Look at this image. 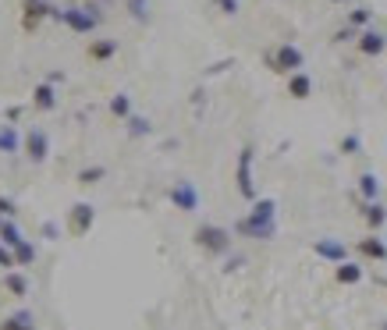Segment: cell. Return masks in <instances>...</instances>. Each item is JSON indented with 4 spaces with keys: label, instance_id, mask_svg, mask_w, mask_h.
<instances>
[{
    "label": "cell",
    "instance_id": "f546056e",
    "mask_svg": "<svg viewBox=\"0 0 387 330\" xmlns=\"http://www.w3.org/2000/svg\"><path fill=\"white\" fill-rule=\"evenodd\" d=\"M341 153H359V135H345L341 139Z\"/></svg>",
    "mask_w": 387,
    "mask_h": 330
},
{
    "label": "cell",
    "instance_id": "d6a6232c",
    "mask_svg": "<svg viewBox=\"0 0 387 330\" xmlns=\"http://www.w3.org/2000/svg\"><path fill=\"white\" fill-rule=\"evenodd\" d=\"M46 82H50V85H57V82H64V71H50V75H46Z\"/></svg>",
    "mask_w": 387,
    "mask_h": 330
},
{
    "label": "cell",
    "instance_id": "836d02e7",
    "mask_svg": "<svg viewBox=\"0 0 387 330\" xmlns=\"http://www.w3.org/2000/svg\"><path fill=\"white\" fill-rule=\"evenodd\" d=\"M331 4H352V0H331Z\"/></svg>",
    "mask_w": 387,
    "mask_h": 330
},
{
    "label": "cell",
    "instance_id": "ffe728a7",
    "mask_svg": "<svg viewBox=\"0 0 387 330\" xmlns=\"http://www.w3.org/2000/svg\"><path fill=\"white\" fill-rule=\"evenodd\" d=\"M125 11H128L139 25H146V21H150V0H125Z\"/></svg>",
    "mask_w": 387,
    "mask_h": 330
},
{
    "label": "cell",
    "instance_id": "603a6c76",
    "mask_svg": "<svg viewBox=\"0 0 387 330\" xmlns=\"http://www.w3.org/2000/svg\"><path fill=\"white\" fill-rule=\"evenodd\" d=\"M110 114H114V117H125V121H128V117H132V100H128L125 93H117V96L110 100Z\"/></svg>",
    "mask_w": 387,
    "mask_h": 330
},
{
    "label": "cell",
    "instance_id": "2e32d148",
    "mask_svg": "<svg viewBox=\"0 0 387 330\" xmlns=\"http://www.w3.org/2000/svg\"><path fill=\"white\" fill-rule=\"evenodd\" d=\"M359 252H363L366 259H387V242H384V238H363V242H359Z\"/></svg>",
    "mask_w": 387,
    "mask_h": 330
},
{
    "label": "cell",
    "instance_id": "ba28073f",
    "mask_svg": "<svg viewBox=\"0 0 387 330\" xmlns=\"http://www.w3.org/2000/svg\"><path fill=\"white\" fill-rule=\"evenodd\" d=\"M22 11H25L22 15V25L25 28H40V21L43 18H53L57 8L50 4V0H22Z\"/></svg>",
    "mask_w": 387,
    "mask_h": 330
},
{
    "label": "cell",
    "instance_id": "4316f807",
    "mask_svg": "<svg viewBox=\"0 0 387 330\" xmlns=\"http://www.w3.org/2000/svg\"><path fill=\"white\" fill-rule=\"evenodd\" d=\"M103 174H107V167H85V171L78 174V182H82V185H96Z\"/></svg>",
    "mask_w": 387,
    "mask_h": 330
},
{
    "label": "cell",
    "instance_id": "5b68a950",
    "mask_svg": "<svg viewBox=\"0 0 387 330\" xmlns=\"http://www.w3.org/2000/svg\"><path fill=\"white\" fill-rule=\"evenodd\" d=\"M302 61H306L302 50H299V46H291V43H281V46L270 53V68L281 71V75H295V71L302 68Z\"/></svg>",
    "mask_w": 387,
    "mask_h": 330
},
{
    "label": "cell",
    "instance_id": "d6986e66",
    "mask_svg": "<svg viewBox=\"0 0 387 330\" xmlns=\"http://www.w3.org/2000/svg\"><path fill=\"white\" fill-rule=\"evenodd\" d=\"M18 146H22L18 132L11 125H0V153H18Z\"/></svg>",
    "mask_w": 387,
    "mask_h": 330
},
{
    "label": "cell",
    "instance_id": "484cf974",
    "mask_svg": "<svg viewBox=\"0 0 387 330\" xmlns=\"http://www.w3.org/2000/svg\"><path fill=\"white\" fill-rule=\"evenodd\" d=\"M15 259H18V266H28V263H36V249L28 245V242H22V245L15 249Z\"/></svg>",
    "mask_w": 387,
    "mask_h": 330
},
{
    "label": "cell",
    "instance_id": "7c38bea8",
    "mask_svg": "<svg viewBox=\"0 0 387 330\" xmlns=\"http://www.w3.org/2000/svg\"><path fill=\"white\" fill-rule=\"evenodd\" d=\"M33 107H36V110H53V107H57V93H53L50 82H40V85L33 89Z\"/></svg>",
    "mask_w": 387,
    "mask_h": 330
},
{
    "label": "cell",
    "instance_id": "d4e9b609",
    "mask_svg": "<svg viewBox=\"0 0 387 330\" xmlns=\"http://www.w3.org/2000/svg\"><path fill=\"white\" fill-rule=\"evenodd\" d=\"M150 132H153V125L146 121V117H135V114L128 117V135L132 139H142V135H150Z\"/></svg>",
    "mask_w": 387,
    "mask_h": 330
},
{
    "label": "cell",
    "instance_id": "4fadbf2b",
    "mask_svg": "<svg viewBox=\"0 0 387 330\" xmlns=\"http://www.w3.org/2000/svg\"><path fill=\"white\" fill-rule=\"evenodd\" d=\"M0 330H36V316L28 309H18V313H11L4 323H0Z\"/></svg>",
    "mask_w": 387,
    "mask_h": 330
},
{
    "label": "cell",
    "instance_id": "52a82bcc",
    "mask_svg": "<svg viewBox=\"0 0 387 330\" xmlns=\"http://www.w3.org/2000/svg\"><path fill=\"white\" fill-rule=\"evenodd\" d=\"M22 142H25V157L33 160V164H43V160L50 157V139H46V132H40V128H28Z\"/></svg>",
    "mask_w": 387,
    "mask_h": 330
},
{
    "label": "cell",
    "instance_id": "9a60e30c",
    "mask_svg": "<svg viewBox=\"0 0 387 330\" xmlns=\"http://www.w3.org/2000/svg\"><path fill=\"white\" fill-rule=\"evenodd\" d=\"M117 53V40H96L89 43V61H110Z\"/></svg>",
    "mask_w": 387,
    "mask_h": 330
},
{
    "label": "cell",
    "instance_id": "30bf717a",
    "mask_svg": "<svg viewBox=\"0 0 387 330\" xmlns=\"http://www.w3.org/2000/svg\"><path fill=\"white\" fill-rule=\"evenodd\" d=\"M313 252H316L320 259H327V263H338V266L348 259V245L338 242V238H320V242L313 245Z\"/></svg>",
    "mask_w": 387,
    "mask_h": 330
},
{
    "label": "cell",
    "instance_id": "8fae6325",
    "mask_svg": "<svg viewBox=\"0 0 387 330\" xmlns=\"http://www.w3.org/2000/svg\"><path fill=\"white\" fill-rule=\"evenodd\" d=\"M359 50H363L366 57H377V53H384V50H387V33H377V28H366V33L359 36Z\"/></svg>",
    "mask_w": 387,
    "mask_h": 330
},
{
    "label": "cell",
    "instance_id": "277c9868",
    "mask_svg": "<svg viewBox=\"0 0 387 330\" xmlns=\"http://www.w3.org/2000/svg\"><path fill=\"white\" fill-rule=\"evenodd\" d=\"M252 160H256V149H252V146H242V153H238V171H234V182H238V192H242V199H256Z\"/></svg>",
    "mask_w": 387,
    "mask_h": 330
},
{
    "label": "cell",
    "instance_id": "f1b7e54d",
    "mask_svg": "<svg viewBox=\"0 0 387 330\" xmlns=\"http://www.w3.org/2000/svg\"><path fill=\"white\" fill-rule=\"evenodd\" d=\"M0 266H18V259H15V249H8V245H0Z\"/></svg>",
    "mask_w": 387,
    "mask_h": 330
},
{
    "label": "cell",
    "instance_id": "7a4b0ae2",
    "mask_svg": "<svg viewBox=\"0 0 387 330\" xmlns=\"http://www.w3.org/2000/svg\"><path fill=\"white\" fill-rule=\"evenodd\" d=\"M53 21L68 25L71 33H78V36H89V33H96L100 15H96L93 8H57V11H53Z\"/></svg>",
    "mask_w": 387,
    "mask_h": 330
},
{
    "label": "cell",
    "instance_id": "5bb4252c",
    "mask_svg": "<svg viewBox=\"0 0 387 330\" xmlns=\"http://www.w3.org/2000/svg\"><path fill=\"white\" fill-rule=\"evenodd\" d=\"M288 93H291L295 100H306V96L313 93V78H309L306 71H295V75L288 78Z\"/></svg>",
    "mask_w": 387,
    "mask_h": 330
},
{
    "label": "cell",
    "instance_id": "9c48e42d",
    "mask_svg": "<svg viewBox=\"0 0 387 330\" xmlns=\"http://www.w3.org/2000/svg\"><path fill=\"white\" fill-rule=\"evenodd\" d=\"M93 224H96V209L89 206V202H75V206H71V217H68L71 234H85Z\"/></svg>",
    "mask_w": 387,
    "mask_h": 330
},
{
    "label": "cell",
    "instance_id": "3957f363",
    "mask_svg": "<svg viewBox=\"0 0 387 330\" xmlns=\"http://www.w3.org/2000/svg\"><path fill=\"white\" fill-rule=\"evenodd\" d=\"M196 245L210 256H224V252H231V231L217 227V224H199L196 227Z\"/></svg>",
    "mask_w": 387,
    "mask_h": 330
},
{
    "label": "cell",
    "instance_id": "6da1fadb",
    "mask_svg": "<svg viewBox=\"0 0 387 330\" xmlns=\"http://www.w3.org/2000/svg\"><path fill=\"white\" fill-rule=\"evenodd\" d=\"M234 231L246 234V238H256V242H270V238L277 234V202L274 199H259L252 206V214L234 224Z\"/></svg>",
    "mask_w": 387,
    "mask_h": 330
},
{
    "label": "cell",
    "instance_id": "ac0fdd59",
    "mask_svg": "<svg viewBox=\"0 0 387 330\" xmlns=\"http://www.w3.org/2000/svg\"><path fill=\"white\" fill-rule=\"evenodd\" d=\"M363 217H366V224L377 231V227L387 224V209H384L380 202H366V206H363Z\"/></svg>",
    "mask_w": 387,
    "mask_h": 330
},
{
    "label": "cell",
    "instance_id": "1f68e13d",
    "mask_svg": "<svg viewBox=\"0 0 387 330\" xmlns=\"http://www.w3.org/2000/svg\"><path fill=\"white\" fill-rule=\"evenodd\" d=\"M43 234H46V238H57V224L46 220V224H43Z\"/></svg>",
    "mask_w": 387,
    "mask_h": 330
},
{
    "label": "cell",
    "instance_id": "44dd1931",
    "mask_svg": "<svg viewBox=\"0 0 387 330\" xmlns=\"http://www.w3.org/2000/svg\"><path fill=\"white\" fill-rule=\"evenodd\" d=\"M359 192H363V199H366V202H377V196H380V182H377V174H363V177H359Z\"/></svg>",
    "mask_w": 387,
    "mask_h": 330
},
{
    "label": "cell",
    "instance_id": "8992f818",
    "mask_svg": "<svg viewBox=\"0 0 387 330\" xmlns=\"http://www.w3.org/2000/svg\"><path fill=\"white\" fill-rule=\"evenodd\" d=\"M174 209H182V214H196L199 209V189L192 182H174V189L167 192Z\"/></svg>",
    "mask_w": 387,
    "mask_h": 330
},
{
    "label": "cell",
    "instance_id": "cb8c5ba5",
    "mask_svg": "<svg viewBox=\"0 0 387 330\" xmlns=\"http://www.w3.org/2000/svg\"><path fill=\"white\" fill-rule=\"evenodd\" d=\"M373 21V11L370 8H355V11H348V25L352 28H363V33H366V25Z\"/></svg>",
    "mask_w": 387,
    "mask_h": 330
},
{
    "label": "cell",
    "instance_id": "4dcf8cb0",
    "mask_svg": "<svg viewBox=\"0 0 387 330\" xmlns=\"http://www.w3.org/2000/svg\"><path fill=\"white\" fill-rule=\"evenodd\" d=\"M11 214H15V202L0 196V217H8V220H11Z\"/></svg>",
    "mask_w": 387,
    "mask_h": 330
},
{
    "label": "cell",
    "instance_id": "7402d4cb",
    "mask_svg": "<svg viewBox=\"0 0 387 330\" xmlns=\"http://www.w3.org/2000/svg\"><path fill=\"white\" fill-rule=\"evenodd\" d=\"M338 281H341V284H359V281H363V266L341 263V266H338Z\"/></svg>",
    "mask_w": 387,
    "mask_h": 330
},
{
    "label": "cell",
    "instance_id": "e0dca14e",
    "mask_svg": "<svg viewBox=\"0 0 387 330\" xmlns=\"http://www.w3.org/2000/svg\"><path fill=\"white\" fill-rule=\"evenodd\" d=\"M4 288H8L15 298H25V295H28V281L18 274V270H8V274H4Z\"/></svg>",
    "mask_w": 387,
    "mask_h": 330
},
{
    "label": "cell",
    "instance_id": "83f0119b",
    "mask_svg": "<svg viewBox=\"0 0 387 330\" xmlns=\"http://www.w3.org/2000/svg\"><path fill=\"white\" fill-rule=\"evenodd\" d=\"M214 8L221 15H238V0H214Z\"/></svg>",
    "mask_w": 387,
    "mask_h": 330
}]
</instances>
